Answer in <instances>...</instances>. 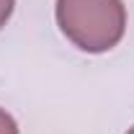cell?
Instances as JSON below:
<instances>
[{
    "label": "cell",
    "mask_w": 134,
    "mask_h": 134,
    "mask_svg": "<svg viewBox=\"0 0 134 134\" xmlns=\"http://www.w3.org/2000/svg\"><path fill=\"white\" fill-rule=\"evenodd\" d=\"M54 16L67 41L88 54L114 49L126 31V8L121 0H57Z\"/></svg>",
    "instance_id": "6da1fadb"
},
{
    "label": "cell",
    "mask_w": 134,
    "mask_h": 134,
    "mask_svg": "<svg viewBox=\"0 0 134 134\" xmlns=\"http://www.w3.org/2000/svg\"><path fill=\"white\" fill-rule=\"evenodd\" d=\"M0 134H21V132H18L16 119L10 116L5 108H0Z\"/></svg>",
    "instance_id": "7a4b0ae2"
},
{
    "label": "cell",
    "mask_w": 134,
    "mask_h": 134,
    "mask_svg": "<svg viewBox=\"0 0 134 134\" xmlns=\"http://www.w3.org/2000/svg\"><path fill=\"white\" fill-rule=\"evenodd\" d=\"M13 8H16V0H0V29L10 21L13 16Z\"/></svg>",
    "instance_id": "3957f363"
},
{
    "label": "cell",
    "mask_w": 134,
    "mask_h": 134,
    "mask_svg": "<svg viewBox=\"0 0 134 134\" xmlns=\"http://www.w3.org/2000/svg\"><path fill=\"white\" fill-rule=\"evenodd\" d=\"M126 134H134V126H132V129H129V132H126Z\"/></svg>",
    "instance_id": "277c9868"
}]
</instances>
